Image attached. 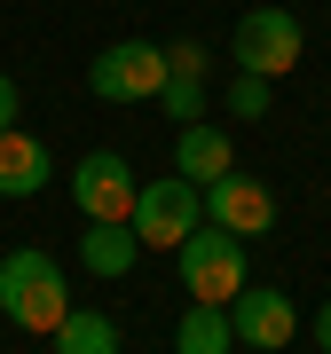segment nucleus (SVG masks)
Listing matches in <instances>:
<instances>
[{
    "label": "nucleus",
    "instance_id": "obj_12",
    "mask_svg": "<svg viewBox=\"0 0 331 354\" xmlns=\"http://www.w3.org/2000/svg\"><path fill=\"white\" fill-rule=\"evenodd\" d=\"M55 354H118V323L102 307H71L55 323Z\"/></svg>",
    "mask_w": 331,
    "mask_h": 354
},
{
    "label": "nucleus",
    "instance_id": "obj_15",
    "mask_svg": "<svg viewBox=\"0 0 331 354\" xmlns=\"http://www.w3.org/2000/svg\"><path fill=\"white\" fill-rule=\"evenodd\" d=\"M229 111H237V118H260V111H268V79L237 71V79H229Z\"/></svg>",
    "mask_w": 331,
    "mask_h": 354
},
{
    "label": "nucleus",
    "instance_id": "obj_9",
    "mask_svg": "<svg viewBox=\"0 0 331 354\" xmlns=\"http://www.w3.org/2000/svg\"><path fill=\"white\" fill-rule=\"evenodd\" d=\"M48 181H55L48 142L24 134V127H0V197H39Z\"/></svg>",
    "mask_w": 331,
    "mask_h": 354
},
{
    "label": "nucleus",
    "instance_id": "obj_4",
    "mask_svg": "<svg viewBox=\"0 0 331 354\" xmlns=\"http://www.w3.org/2000/svg\"><path fill=\"white\" fill-rule=\"evenodd\" d=\"M300 48H307V32H300L292 8H253L237 24V39H229L237 71H253V79H284V71L300 64Z\"/></svg>",
    "mask_w": 331,
    "mask_h": 354
},
{
    "label": "nucleus",
    "instance_id": "obj_7",
    "mask_svg": "<svg viewBox=\"0 0 331 354\" xmlns=\"http://www.w3.org/2000/svg\"><path fill=\"white\" fill-rule=\"evenodd\" d=\"M229 330H237V346H253V354H276V346H292V299L284 291H268V283H244L237 299H229Z\"/></svg>",
    "mask_w": 331,
    "mask_h": 354
},
{
    "label": "nucleus",
    "instance_id": "obj_16",
    "mask_svg": "<svg viewBox=\"0 0 331 354\" xmlns=\"http://www.w3.org/2000/svg\"><path fill=\"white\" fill-rule=\"evenodd\" d=\"M205 64H213V55H205L197 39H174V48H166V71L174 79H205Z\"/></svg>",
    "mask_w": 331,
    "mask_h": 354
},
{
    "label": "nucleus",
    "instance_id": "obj_5",
    "mask_svg": "<svg viewBox=\"0 0 331 354\" xmlns=\"http://www.w3.org/2000/svg\"><path fill=\"white\" fill-rule=\"evenodd\" d=\"M87 87L102 102H158L166 87V48L158 39H118V48H102L87 64Z\"/></svg>",
    "mask_w": 331,
    "mask_h": 354
},
{
    "label": "nucleus",
    "instance_id": "obj_10",
    "mask_svg": "<svg viewBox=\"0 0 331 354\" xmlns=\"http://www.w3.org/2000/svg\"><path fill=\"white\" fill-rule=\"evenodd\" d=\"M134 260H142V236L127 221H87V236H79V268L102 283H118V276H134Z\"/></svg>",
    "mask_w": 331,
    "mask_h": 354
},
{
    "label": "nucleus",
    "instance_id": "obj_17",
    "mask_svg": "<svg viewBox=\"0 0 331 354\" xmlns=\"http://www.w3.org/2000/svg\"><path fill=\"white\" fill-rule=\"evenodd\" d=\"M16 111H24V95H16V79L0 71V127H16Z\"/></svg>",
    "mask_w": 331,
    "mask_h": 354
},
{
    "label": "nucleus",
    "instance_id": "obj_11",
    "mask_svg": "<svg viewBox=\"0 0 331 354\" xmlns=\"http://www.w3.org/2000/svg\"><path fill=\"white\" fill-rule=\"evenodd\" d=\"M174 174L181 181H197V189H213L221 174H237V150H229V134L221 127H181V142H174Z\"/></svg>",
    "mask_w": 331,
    "mask_h": 354
},
{
    "label": "nucleus",
    "instance_id": "obj_18",
    "mask_svg": "<svg viewBox=\"0 0 331 354\" xmlns=\"http://www.w3.org/2000/svg\"><path fill=\"white\" fill-rule=\"evenodd\" d=\"M316 346H323V354H331V299H323V307H316Z\"/></svg>",
    "mask_w": 331,
    "mask_h": 354
},
{
    "label": "nucleus",
    "instance_id": "obj_8",
    "mask_svg": "<svg viewBox=\"0 0 331 354\" xmlns=\"http://www.w3.org/2000/svg\"><path fill=\"white\" fill-rule=\"evenodd\" d=\"M205 221L229 228V236H268V228H276V197H268V181H253V174H221L213 189H205Z\"/></svg>",
    "mask_w": 331,
    "mask_h": 354
},
{
    "label": "nucleus",
    "instance_id": "obj_1",
    "mask_svg": "<svg viewBox=\"0 0 331 354\" xmlns=\"http://www.w3.org/2000/svg\"><path fill=\"white\" fill-rule=\"evenodd\" d=\"M0 315L16 330H32V339H55V323L71 315V283H64V268L39 252V244L0 260Z\"/></svg>",
    "mask_w": 331,
    "mask_h": 354
},
{
    "label": "nucleus",
    "instance_id": "obj_2",
    "mask_svg": "<svg viewBox=\"0 0 331 354\" xmlns=\"http://www.w3.org/2000/svg\"><path fill=\"white\" fill-rule=\"evenodd\" d=\"M174 268H181V291H190L197 307H229L237 291L253 283L244 276V236H229V228H213V221L174 252Z\"/></svg>",
    "mask_w": 331,
    "mask_h": 354
},
{
    "label": "nucleus",
    "instance_id": "obj_3",
    "mask_svg": "<svg viewBox=\"0 0 331 354\" xmlns=\"http://www.w3.org/2000/svg\"><path fill=\"white\" fill-rule=\"evenodd\" d=\"M127 228L142 236V252H166V244L181 252V244L205 228V189H197V181H181V174H174V181H142Z\"/></svg>",
    "mask_w": 331,
    "mask_h": 354
},
{
    "label": "nucleus",
    "instance_id": "obj_13",
    "mask_svg": "<svg viewBox=\"0 0 331 354\" xmlns=\"http://www.w3.org/2000/svg\"><path fill=\"white\" fill-rule=\"evenodd\" d=\"M237 330H229V307H190L174 330V354H229Z\"/></svg>",
    "mask_w": 331,
    "mask_h": 354
},
{
    "label": "nucleus",
    "instance_id": "obj_6",
    "mask_svg": "<svg viewBox=\"0 0 331 354\" xmlns=\"http://www.w3.org/2000/svg\"><path fill=\"white\" fill-rule=\"evenodd\" d=\"M71 197H79V213H87V221H134L142 181L127 174V158H118V150H87V158L71 165Z\"/></svg>",
    "mask_w": 331,
    "mask_h": 354
},
{
    "label": "nucleus",
    "instance_id": "obj_14",
    "mask_svg": "<svg viewBox=\"0 0 331 354\" xmlns=\"http://www.w3.org/2000/svg\"><path fill=\"white\" fill-rule=\"evenodd\" d=\"M158 102H166V118H190V127L205 118V87H197V79H174V71H166V87H158Z\"/></svg>",
    "mask_w": 331,
    "mask_h": 354
}]
</instances>
